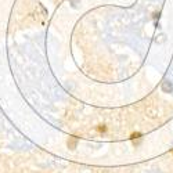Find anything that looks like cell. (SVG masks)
I'll return each mask as SVG.
<instances>
[{
    "instance_id": "6da1fadb",
    "label": "cell",
    "mask_w": 173,
    "mask_h": 173,
    "mask_svg": "<svg viewBox=\"0 0 173 173\" xmlns=\"http://www.w3.org/2000/svg\"><path fill=\"white\" fill-rule=\"evenodd\" d=\"M162 90L165 91V93H170V91L173 90V86H172V83H170L169 80H165V82L162 83Z\"/></svg>"
},
{
    "instance_id": "7a4b0ae2",
    "label": "cell",
    "mask_w": 173,
    "mask_h": 173,
    "mask_svg": "<svg viewBox=\"0 0 173 173\" xmlns=\"http://www.w3.org/2000/svg\"><path fill=\"white\" fill-rule=\"evenodd\" d=\"M76 144H78V140H76V137H71V139L68 140V147H69L71 150H75Z\"/></svg>"
},
{
    "instance_id": "3957f363",
    "label": "cell",
    "mask_w": 173,
    "mask_h": 173,
    "mask_svg": "<svg viewBox=\"0 0 173 173\" xmlns=\"http://www.w3.org/2000/svg\"><path fill=\"white\" fill-rule=\"evenodd\" d=\"M140 136H141L140 133H133V134H132V139H133V140H134V139H139Z\"/></svg>"
},
{
    "instance_id": "277c9868",
    "label": "cell",
    "mask_w": 173,
    "mask_h": 173,
    "mask_svg": "<svg viewBox=\"0 0 173 173\" xmlns=\"http://www.w3.org/2000/svg\"><path fill=\"white\" fill-rule=\"evenodd\" d=\"M98 132H105V128H104V126H101V128H98Z\"/></svg>"
}]
</instances>
